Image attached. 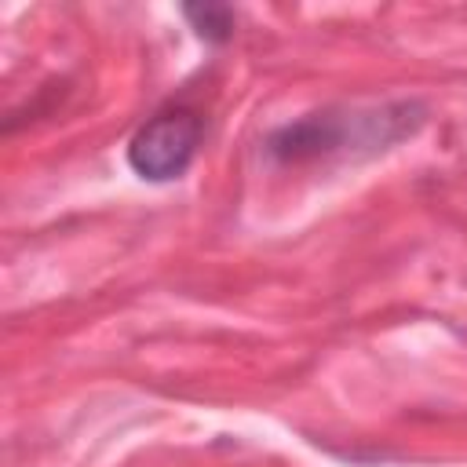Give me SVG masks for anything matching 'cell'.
<instances>
[{
    "mask_svg": "<svg viewBox=\"0 0 467 467\" xmlns=\"http://www.w3.org/2000/svg\"><path fill=\"white\" fill-rule=\"evenodd\" d=\"M423 117H416L412 102L368 109V113H350V109H317L306 117H296L266 135V153L277 164H310V161H328L343 150L368 146L383 150L409 135Z\"/></svg>",
    "mask_w": 467,
    "mask_h": 467,
    "instance_id": "cell-1",
    "label": "cell"
},
{
    "mask_svg": "<svg viewBox=\"0 0 467 467\" xmlns=\"http://www.w3.org/2000/svg\"><path fill=\"white\" fill-rule=\"evenodd\" d=\"M204 142V113L190 102H164L128 139V168L142 182H175L190 171Z\"/></svg>",
    "mask_w": 467,
    "mask_h": 467,
    "instance_id": "cell-2",
    "label": "cell"
},
{
    "mask_svg": "<svg viewBox=\"0 0 467 467\" xmlns=\"http://www.w3.org/2000/svg\"><path fill=\"white\" fill-rule=\"evenodd\" d=\"M182 18H186V26L193 29L197 40L215 44V47L226 44L234 36V26H237L234 7H226V4H186Z\"/></svg>",
    "mask_w": 467,
    "mask_h": 467,
    "instance_id": "cell-3",
    "label": "cell"
}]
</instances>
